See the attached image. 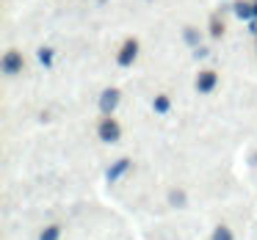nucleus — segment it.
I'll return each mask as SVG.
<instances>
[{
	"label": "nucleus",
	"mask_w": 257,
	"mask_h": 240,
	"mask_svg": "<svg viewBox=\"0 0 257 240\" xmlns=\"http://www.w3.org/2000/svg\"><path fill=\"white\" fill-rule=\"evenodd\" d=\"M116 105H119V91L116 89H105V91H102V97H100V111L102 113H111Z\"/></svg>",
	"instance_id": "obj_1"
},
{
	"label": "nucleus",
	"mask_w": 257,
	"mask_h": 240,
	"mask_svg": "<svg viewBox=\"0 0 257 240\" xmlns=\"http://www.w3.org/2000/svg\"><path fill=\"white\" fill-rule=\"evenodd\" d=\"M136 56H139V42H136V39L124 42L122 53H119V64H122V67H130V64H133V58H136Z\"/></svg>",
	"instance_id": "obj_2"
},
{
	"label": "nucleus",
	"mask_w": 257,
	"mask_h": 240,
	"mask_svg": "<svg viewBox=\"0 0 257 240\" xmlns=\"http://www.w3.org/2000/svg\"><path fill=\"white\" fill-rule=\"evenodd\" d=\"M100 138L108 141V144H113V141L119 138V124L113 122V119H105V122L100 124Z\"/></svg>",
	"instance_id": "obj_3"
},
{
	"label": "nucleus",
	"mask_w": 257,
	"mask_h": 240,
	"mask_svg": "<svg viewBox=\"0 0 257 240\" xmlns=\"http://www.w3.org/2000/svg\"><path fill=\"white\" fill-rule=\"evenodd\" d=\"M3 69H6L9 75H17L20 69H23V56H20V53H6V58H3Z\"/></svg>",
	"instance_id": "obj_4"
},
{
	"label": "nucleus",
	"mask_w": 257,
	"mask_h": 240,
	"mask_svg": "<svg viewBox=\"0 0 257 240\" xmlns=\"http://www.w3.org/2000/svg\"><path fill=\"white\" fill-rule=\"evenodd\" d=\"M127 168H130V160H127V157H122V160H116L111 168H108V179H111V182H116V179L122 177V174L127 171Z\"/></svg>",
	"instance_id": "obj_5"
},
{
	"label": "nucleus",
	"mask_w": 257,
	"mask_h": 240,
	"mask_svg": "<svg viewBox=\"0 0 257 240\" xmlns=\"http://www.w3.org/2000/svg\"><path fill=\"white\" fill-rule=\"evenodd\" d=\"M213 86H216V75L213 72H202L196 78V89L199 91H213Z\"/></svg>",
	"instance_id": "obj_6"
},
{
	"label": "nucleus",
	"mask_w": 257,
	"mask_h": 240,
	"mask_svg": "<svg viewBox=\"0 0 257 240\" xmlns=\"http://www.w3.org/2000/svg\"><path fill=\"white\" fill-rule=\"evenodd\" d=\"M235 14L249 20V17H254V6H249V3H235Z\"/></svg>",
	"instance_id": "obj_7"
},
{
	"label": "nucleus",
	"mask_w": 257,
	"mask_h": 240,
	"mask_svg": "<svg viewBox=\"0 0 257 240\" xmlns=\"http://www.w3.org/2000/svg\"><path fill=\"white\" fill-rule=\"evenodd\" d=\"M58 234H61V229H58V226H47L45 232H42L39 240H58Z\"/></svg>",
	"instance_id": "obj_8"
},
{
	"label": "nucleus",
	"mask_w": 257,
	"mask_h": 240,
	"mask_svg": "<svg viewBox=\"0 0 257 240\" xmlns=\"http://www.w3.org/2000/svg\"><path fill=\"white\" fill-rule=\"evenodd\" d=\"M169 201H172L174 207H183V204H185V193H183V190H172V196H169Z\"/></svg>",
	"instance_id": "obj_9"
},
{
	"label": "nucleus",
	"mask_w": 257,
	"mask_h": 240,
	"mask_svg": "<svg viewBox=\"0 0 257 240\" xmlns=\"http://www.w3.org/2000/svg\"><path fill=\"white\" fill-rule=\"evenodd\" d=\"M213 240H232V232H229L227 226H218L216 232H213Z\"/></svg>",
	"instance_id": "obj_10"
},
{
	"label": "nucleus",
	"mask_w": 257,
	"mask_h": 240,
	"mask_svg": "<svg viewBox=\"0 0 257 240\" xmlns=\"http://www.w3.org/2000/svg\"><path fill=\"white\" fill-rule=\"evenodd\" d=\"M155 111L158 113H166L169 111V97H155Z\"/></svg>",
	"instance_id": "obj_11"
},
{
	"label": "nucleus",
	"mask_w": 257,
	"mask_h": 240,
	"mask_svg": "<svg viewBox=\"0 0 257 240\" xmlns=\"http://www.w3.org/2000/svg\"><path fill=\"white\" fill-rule=\"evenodd\" d=\"M185 42H188V45H199V34H196V31L194 28H188V31H185Z\"/></svg>",
	"instance_id": "obj_12"
},
{
	"label": "nucleus",
	"mask_w": 257,
	"mask_h": 240,
	"mask_svg": "<svg viewBox=\"0 0 257 240\" xmlns=\"http://www.w3.org/2000/svg\"><path fill=\"white\" fill-rule=\"evenodd\" d=\"M39 61L47 67V64L53 61V50H47V47H42V50H39Z\"/></svg>",
	"instance_id": "obj_13"
},
{
	"label": "nucleus",
	"mask_w": 257,
	"mask_h": 240,
	"mask_svg": "<svg viewBox=\"0 0 257 240\" xmlns=\"http://www.w3.org/2000/svg\"><path fill=\"white\" fill-rule=\"evenodd\" d=\"M210 31H213V36H221V31H224V25H221V23H218V20H213V28H210Z\"/></svg>",
	"instance_id": "obj_14"
}]
</instances>
